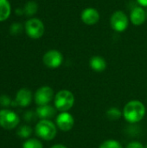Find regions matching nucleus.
<instances>
[{"instance_id":"17","label":"nucleus","mask_w":147,"mask_h":148,"mask_svg":"<svg viewBox=\"0 0 147 148\" xmlns=\"http://www.w3.org/2000/svg\"><path fill=\"white\" fill-rule=\"evenodd\" d=\"M38 10V4L35 1H29L23 9L24 13L27 16H33L35 15Z\"/></svg>"},{"instance_id":"20","label":"nucleus","mask_w":147,"mask_h":148,"mask_svg":"<svg viewBox=\"0 0 147 148\" xmlns=\"http://www.w3.org/2000/svg\"><path fill=\"white\" fill-rule=\"evenodd\" d=\"M99 148H123V147L115 140H107L101 144Z\"/></svg>"},{"instance_id":"10","label":"nucleus","mask_w":147,"mask_h":148,"mask_svg":"<svg viewBox=\"0 0 147 148\" xmlns=\"http://www.w3.org/2000/svg\"><path fill=\"white\" fill-rule=\"evenodd\" d=\"M81 19L87 25H94L100 20V13L96 9L88 7L81 11Z\"/></svg>"},{"instance_id":"23","label":"nucleus","mask_w":147,"mask_h":148,"mask_svg":"<svg viewBox=\"0 0 147 148\" xmlns=\"http://www.w3.org/2000/svg\"><path fill=\"white\" fill-rule=\"evenodd\" d=\"M22 29H23V26H22L20 23H13V24L10 26V33H11L12 35H17V34L21 33Z\"/></svg>"},{"instance_id":"3","label":"nucleus","mask_w":147,"mask_h":148,"mask_svg":"<svg viewBox=\"0 0 147 148\" xmlns=\"http://www.w3.org/2000/svg\"><path fill=\"white\" fill-rule=\"evenodd\" d=\"M36 134L44 140L55 139L57 134L56 126L49 120H41L36 126Z\"/></svg>"},{"instance_id":"21","label":"nucleus","mask_w":147,"mask_h":148,"mask_svg":"<svg viewBox=\"0 0 147 148\" xmlns=\"http://www.w3.org/2000/svg\"><path fill=\"white\" fill-rule=\"evenodd\" d=\"M37 117L36 113L33 112V111H27L24 114H23V119L27 121V122H31L34 121L36 120V118Z\"/></svg>"},{"instance_id":"7","label":"nucleus","mask_w":147,"mask_h":148,"mask_svg":"<svg viewBox=\"0 0 147 148\" xmlns=\"http://www.w3.org/2000/svg\"><path fill=\"white\" fill-rule=\"evenodd\" d=\"M42 62L46 67L49 69H56L62 65L63 62V56L56 49H50L44 54Z\"/></svg>"},{"instance_id":"19","label":"nucleus","mask_w":147,"mask_h":148,"mask_svg":"<svg viewBox=\"0 0 147 148\" xmlns=\"http://www.w3.org/2000/svg\"><path fill=\"white\" fill-rule=\"evenodd\" d=\"M23 148H43V146L39 140L29 139L23 144Z\"/></svg>"},{"instance_id":"26","label":"nucleus","mask_w":147,"mask_h":148,"mask_svg":"<svg viewBox=\"0 0 147 148\" xmlns=\"http://www.w3.org/2000/svg\"><path fill=\"white\" fill-rule=\"evenodd\" d=\"M50 148H68L66 146L62 145V144H56V145H54L52 146Z\"/></svg>"},{"instance_id":"1","label":"nucleus","mask_w":147,"mask_h":148,"mask_svg":"<svg viewBox=\"0 0 147 148\" xmlns=\"http://www.w3.org/2000/svg\"><path fill=\"white\" fill-rule=\"evenodd\" d=\"M146 111V107L141 101L133 100L125 105L122 114L123 117L127 122L131 124H136L142 121V119L145 117Z\"/></svg>"},{"instance_id":"11","label":"nucleus","mask_w":147,"mask_h":148,"mask_svg":"<svg viewBox=\"0 0 147 148\" xmlns=\"http://www.w3.org/2000/svg\"><path fill=\"white\" fill-rule=\"evenodd\" d=\"M146 20V11L142 6L134 7L130 13V21L135 26L142 25Z\"/></svg>"},{"instance_id":"6","label":"nucleus","mask_w":147,"mask_h":148,"mask_svg":"<svg viewBox=\"0 0 147 148\" xmlns=\"http://www.w3.org/2000/svg\"><path fill=\"white\" fill-rule=\"evenodd\" d=\"M129 23V19L126 14L122 10L114 11L110 18V25L111 28L116 32H123L125 31Z\"/></svg>"},{"instance_id":"8","label":"nucleus","mask_w":147,"mask_h":148,"mask_svg":"<svg viewBox=\"0 0 147 148\" xmlns=\"http://www.w3.org/2000/svg\"><path fill=\"white\" fill-rule=\"evenodd\" d=\"M54 97V90L49 86L39 88L35 93V102L38 106L48 105Z\"/></svg>"},{"instance_id":"14","label":"nucleus","mask_w":147,"mask_h":148,"mask_svg":"<svg viewBox=\"0 0 147 148\" xmlns=\"http://www.w3.org/2000/svg\"><path fill=\"white\" fill-rule=\"evenodd\" d=\"M89 66L95 72H103L107 68V62L102 56H94L90 59Z\"/></svg>"},{"instance_id":"18","label":"nucleus","mask_w":147,"mask_h":148,"mask_svg":"<svg viewBox=\"0 0 147 148\" xmlns=\"http://www.w3.org/2000/svg\"><path fill=\"white\" fill-rule=\"evenodd\" d=\"M16 134H17V135H18L20 138L27 139V138H29V137L31 135V134H32V128H31L29 126L24 125V126L20 127L17 129Z\"/></svg>"},{"instance_id":"13","label":"nucleus","mask_w":147,"mask_h":148,"mask_svg":"<svg viewBox=\"0 0 147 148\" xmlns=\"http://www.w3.org/2000/svg\"><path fill=\"white\" fill-rule=\"evenodd\" d=\"M37 117H39L42 120H49L55 114V108L50 105H43V106H38L36 111Z\"/></svg>"},{"instance_id":"22","label":"nucleus","mask_w":147,"mask_h":148,"mask_svg":"<svg viewBox=\"0 0 147 148\" xmlns=\"http://www.w3.org/2000/svg\"><path fill=\"white\" fill-rule=\"evenodd\" d=\"M11 103H12V101H10L9 96H7L5 95H3L0 96V106L6 108V107H9Z\"/></svg>"},{"instance_id":"9","label":"nucleus","mask_w":147,"mask_h":148,"mask_svg":"<svg viewBox=\"0 0 147 148\" xmlns=\"http://www.w3.org/2000/svg\"><path fill=\"white\" fill-rule=\"evenodd\" d=\"M74 124V117L68 112H61V114H59L56 117V126L63 132L70 131L73 128Z\"/></svg>"},{"instance_id":"24","label":"nucleus","mask_w":147,"mask_h":148,"mask_svg":"<svg viewBox=\"0 0 147 148\" xmlns=\"http://www.w3.org/2000/svg\"><path fill=\"white\" fill-rule=\"evenodd\" d=\"M145 146H143L142 143L139 141H131L126 145V148H144Z\"/></svg>"},{"instance_id":"5","label":"nucleus","mask_w":147,"mask_h":148,"mask_svg":"<svg viewBox=\"0 0 147 148\" xmlns=\"http://www.w3.org/2000/svg\"><path fill=\"white\" fill-rule=\"evenodd\" d=\"M20 122L18 115L10 109L0 110V126L7 130L14 129Z\"/></svg>"},{"instance_id":"4","label":"nucleus","mask_w":147,"mask_h":148,"mask_svg":"<svg viewBox=\"0 0 147 148\" xmlns=\"http://www.w3.org/2000/svg\"><path fill=\"white\" fill-rule=\"evenodd\" d=\"M25 31L32 39H39L44 34V24L38 18H30L25 23Z\"/></svg>"},{"instance_id":"25","label":"nucleus","mask_w":147,"mask_h":148,"mask_svg":"<svg viewBox=\"0 0 147 148\" xmlns=\"http://www.w3.org/2000/svg\"><path fill=\"white\" fill-rule=\"evenodd\" d=\"M138 3L142 7H147V0H137Z\"/></svg>"},{"instance_id":"28","label":"nucleus","mask_w":147,"mask_h":148,"mask_svg":"<svg viewBox=\"0 0 147 148\" xmlns=\"http://www.w3.org/2000/svg\"><path fill=\"white\" fill-rule=\"evenodd\" d=\"M146 18H147V10H146Z\"/></svg>"},{"instance_id":"2","label":"nucleus","mask_w":147,"mask_h":148,"mask_svg":"<svg viewBox=\"0 0 147 148\" xmlns=\"http://www.w3.org/2000/svg\"><path fill=\"white\" fill-rule=\"evenodd\" d=\"M55 107L60 112H68L75 104V96L68 89L60 90L55 96Z\"/></svg>"},{"instance_id":"15","label":"nucleus","mask_w":147,"mask_h":148,"mask_svg":"<svg viewBox=\"0 0 147 148\" xmlns=\"http://www.w3.org/2000/svg\"><path fill=\"white\" fill-rule=\"evenodd\" d=\"M11 7L9 0H0V22L7 20L10 15Z\"/></svg>"},{"instance_id":"27","label":"nucleus","mask_w":147,"mask_h":148,"mask_svg":"<svg viewBox=\"0 0 147 148\" xmlns=\"http://www.w3.org/2000/svg\"><path fill=\"white\" fill-rule=\"evenodd\" d=\"M144 148H147V146H145V147Z\"/></svg>"},{"instance_id":"12","label":"nucleus","mask_w":147,"mask_h":148,"mask_svg":"<svg viewBox=\"0 0 147 148\" xmlns=\"http://www.w3.org/2000/svg\"><path fill=\"white\" fill-rule=\"evenodd\" d=\"M32 101V93L28 88H21L17 91L15 101L17 106L25 108L28 107Z\"/></svg>"},{"instance_id":"16","label":"nucleus","mask_w":147,"mask_h":148,"mask_svg":"<svg viewBox=\"0 0 147 148\" xmlns=\"http://www.w3.org/2000/svg\"><path fill=\"white\" fill-rule=\"evenodd\" d=\"M122 115H123L122 112L118 108H115V107L110 108L106 112V116L107 117V119L109 121H113L119 120Z\"/></svg>"}]
</instances>
